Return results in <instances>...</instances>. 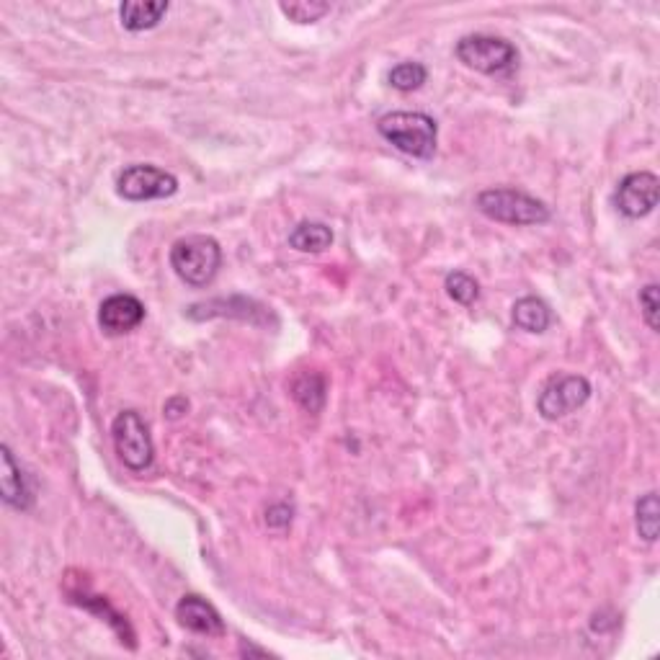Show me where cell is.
Returning a JSON list of instances; mask_svg holds the SVG:
<instances>
[{"label": "cell", "mask_w": 660, "mask_h": 660, "mask_svg": "<svg viewBox=\"0 0 660 660\" xmlns=\"http://www.w3.org/2000/svg\"><path fill=\"white\" fill-rule=\"evenodd\" d=\"M428 80V70L421 62H400L387 73V83L400 93H413Z\"/></svg>", "instance_id": "17"}, {"label": "cell", "mask_w": 660, "mask_h": 660, "mask_svg": "<svg viewBox=\"0 0 660 660\" xmlns=\"http://www.w3.org/2000/svg\"><path fill=\"white\" fill-rule=\"evenodd\" d=\"M266 524H269L271 529H287V526L292 524V506H287V503L271 506L269 511H266Z\"/></svg>", "instance_id": "22"}, {"label": "cell", "mask_w": 660, "mask_h": 660, "mask_svg": "<svg viewBox=\"0 0 660 660\" xmlns=\"http://www.w3.org/2000/svg\"><path fill=\"white\" fill-rule=\"evenodd\" d=\"M289 245L300 253H323L333 245V230L325 222L305 220L292 227L289 233Z\"/></svg>", "instance_id": "14"}, {"label": "cell", "mask_w": 660, "mask_h": 660, "mask_svg": "<svg viewBox=\"0 0 660 660\" xmlns=\"http://www.w3.org/2000/svg\"><path fill=\"white\" fill-rule=\"evenodd\" d=\"M658 514H660L658 495L655 493L642 495L635 506V524H637V534L650 544L658 539Z\"/></svg>", "instance_id": "18"}, {"label": "cell", "mask_w": 660, "mask_h": 660, "mask_svg": "<svg viewBox=\"0 0 660 660\" xmlns=\"http://www.w3.org/2000/svg\"><path fill=\"white\" fill-rule=\"evenodd\" d=\"M475 204L488 220L503 222V225H542L550 220L547 204L539 202L537 196L519 189H508V186L480 191Z\"/></svg>", "instance_id": "3"}, {"label": "cell", "mask_w": 660, "mask_h": 660, "mask_svg": "<svg viewBox=\"0 0 660 660\" xmlns=\"http://www.w3.org/2000/svg\"><path fill=\"white\" fill-rule=\"evenodd\" d=\"M454 55L465 68L485 75L506 73L519 62V52L514 44L508 39L493 37V34H467L457 42Z\"/></svg>", "instance_id": "4"}, {"label": "cell", "mask_w": 660, "mask_h": 660, "mask_svg": "<svg viewBox=\"0 0 660 660\" xmlns=\"http://www.w3.org/2000/svg\"><path fill=\"white\" fill-rule=\"evenodd\" d=\"M145 320V305L137 300L135 294H111L98 307V325L109 336H122L135 330Z\"/></svg>", "instance_id": "9"}, {"label": "cell", "mask_w": 660, "mask_h": 660, "mask_svg": "<svg viewBox=\"0 0 660 660\" xmlns=\"http://www.w3.org/2000/svg\"><path fill=\"white\" fill-rule=\"evenodd\" d=\"M377 132L398 147L400 153L418 160H431L439 140V124L423 111H390L377 122Z\"/></svg>", "instance_id": "1"}, {"label": "cell", "mask_w": 660, "mask_h": 660, "mask_svg": "<svg viewBox=\"0 0 660 660\" xmlns=\"http://www.w3.org/2000/svg\"><path fill=\"white\" fill-rule=\"evenodd\" d=\"M186 410H189V400H186L184 395H176V398L165 400V405H163L165 418H171V421H178V418L184 416Z\"/></svg>", "instance_id": "23"}, {"label": "cell", "mask_w": 660, "mask_h": 660, "mask_svg": "<svg viewBox=\"0 0 660 660\" xmlns=\"http://www.w3.org/2000/svg\"><path fill=\"white\" fill-rule=\"evenodd\" d=\"M178 191V178L158 165L135 163L127 165L117 176V194L127 202H153L168 199Z\"/></svg>", "instance_id": "7"}, {"label": "cell", "mask_w": 660, "mask_h": 660, "mask_svg": "<svg viewBox=\"0 0 660 660\" xmlns=\"http://www.w3.org/2000/svg\"><path fill=\"white\" fill-rule=\"evenodd\" d=\"M165 13H168L165 0H127L119 6V19L127 31L155 29Z\"/></svg>", "instance_id": "12"}, {"label": "cell", "mask_w": 660, "mask_h": 660, "mask_svg": "<svg viewBox=\"0 0 660 660\" xmlns=\"http://www.w3.org/2000/svg\"><path fill=\"white\" fill-rule=\"evenodd\" d=\"M640 307L648 328L658 330V284H648L640 289Z\"/></svg>", "instance_id": "21"}, {"label": "cell", "mask_w": 660, "mask_h": 660, "mask_svg": "<svg viewBox=\"0 0 660 660\" xmlns=\"http://www.w3.org/2000/svg\"><path fill=\"white\" fill-rule=\"evenodd\" d=\"M176 619L181 622V627H186L189 632H196V635L222 637L227 632L220 612H217L207 599L196 596V593H186L184 599L178 601Z\"/></svg>", "instance_id": "10"}, {"label": "cell", "mask_w": 660, "mask_h": 660, "mask_svg": "<svg viewBox=\"0 0 660 660\" xmlns=\"http://www.w3.org/2000/svg\"><path fill=\"white\" fill-rule=\"evenodd\" d=\"M444 289H447V294L454 302L465 307L475 305L477 297H480V284L467 271H452L447 276V282H444Z\"/></svg>", "instance_id": "19"}, {"label": "cell", "mask_w": 660, "mask_h": 660, "mask_svg": "<svg viewBox=\"0 0 660 660\" xmlns=\"http://www.w3.org/2000/svg\"><path fill=\"white\" fill-rule=\"evenodd\" d=\"M171 269L184 284L204 289L214 282L222 266L220 243L209 235H186L171 245Z\"/></svg>", "instance_id": "2"}, {"label": "cell", "mask_w": 660, "mask_h": 660, "mask_svg": "<svg viewBox=\"0 0 660 660\" xmlns=\"http://www.w3.org/2000/svg\"><path fill=\"white\" fill-rule=\"evenodd\" d=\"M0 459H3V475H0V495L8 506L26 511L34 503V488H31L29 477L21 470V465L13 459L11 449L3 444L0 447Z\"/></svg>", "instance_id": "11"}, {"label": "cell", "mask_w": 660, "mask_h": 660, "mask_svg": "<svg viewBox=\"0 0 660 660\" xmlns=\"http://www.w3.org/2000/svg\"><path fill=\"white\" fill-rule=\"evenodd\" d=\"M591 392V382L583 374H555L539 392V416L544 421H560V418L583 408L591 398Z\"/></svg>", "instance_id": "6"}, {"label": "cell", "mask_w": 660, "mask_h": 660, "mask_svg": "<svg viewBox=\"0 0 660 660\" xmlns=\"http://www.w3.org/2000/svg\"><path fill=\"white\" fill-rule=\"evenodd\" d=\"M279 8L287 19L297 21V24H315L330 11L328 3H320V0H294V3H282Z\"/></svg>", "instance_id": "20"}, {"label": "cell", "mask_w": 660, "mask_h": 660, "mask_svg": "<svg viewBox=\"0 0 660 660\" xmlns=\"http://www.w3.org/2000/svg\"><path fill=\"white\" fill-rule=\"evenodd\" d=\"M660 199V181L655 173L650 171H635L619 181L617 191H614V204L619 212L630 220H640L648 217Z\"/></svg>", "instance_id": "8"}, {"label": "cell", "mask_w": 660, "mask_h": 660, "mask_svg": "<svg viewBox=\"0 0 660 660\" xmlns=\"http://www.w3.org/2000/svg\"><path fill=\"white\" fill-rule=\"evenodd\" d=\"M70 596H73L75 604L86 606L88 612L101 614V617H104L106 622H109L111 627H114V630L119 632V637H122V642L127 640L129 645H132V648H135V642H132V640H135V632H132V627H129V622L122 617V614L114 612V609H111L109 601H106L104 596H80V593H70Z\"/></svg>", "instance_id": "16"}, {"label": "cell", "mask_w": 660, "mask_h": 660, "mask_svg": "<svg viewBox=\"0 0 660 660\" xmlns=\"http://www.w3.org/2000/svg\"><path fill=\"white\" fill-rule=\"evenodd\" d=\"M514 325L526 333H544L552 325V310L550 305L534 294L521 297L514 305Z\"/></svg>", "instance_id": "15"}, {"label": "cell", "mask_w": 660, "mask_h": 660, "mask_svg": "<svg viewBox=\"0 0 660 660\" xmlns=\"http://www.w3.org/2000/svg\"><path fill=\"white\" fill-rule=\"evenodd\" d=\"M292 398L307 413H320L325 408V400H328V382L320 372H302L300 377L294 379Z\"/></svg>", "instance_id": "13"}, {"label": "cell", "mask_w": 660, "mask_h": 660, "mask_svg": "<svg viewBox=\"0 0 660 660\" xmlns=\"http://www.w3.org/2000/svg\"><path fill=\"white\" fill-rule=\"evenodd\" d=\"M111 439H114V449H117L119 459L124 467L132 472H145L153 465L155 447L150 428L142 421L137 410H122L114 423H111Z\"/></svg>", "instance_id": "5"}]
</instances>
